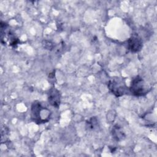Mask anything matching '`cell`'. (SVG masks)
Listing matches in <instances>:
<instances>
[{
	"label": "cell",
	"mask_w": 157,
	"mask_h": 157,
	"mask_svg": "<svg viewBox=\"0 0 157 157\" xmlns=\"http://www.w3.org/2000/svg\"><path fill=\"white\" fill-rule=\"evenodd\" d=\"M52 112L39 101H35L31 107V118L37 124H43L50 119Z\"/></svg>",
	"instance_id": "obj_1"
},
{
	"label": "cell",
	"mask_w": 157,
	"mask_h": 157,
	"mask_svg": "<svg viewBox=\"0 0 157 157\" xmlns=\"http://www.w3.org/2000/svg\"><path fill=\"white\" fill-rule=\"evenodd\" d=\"M151 89V86L143 78L137 75L132 79L129 91L134 96H143L146 95Z\"/></svg>",
	"instance_id": "obj_2"
},
{
	"label": "cell",
	"mask_w": 157,
	"mask_h": 157,
	"mask_svg": "<svg viewBox=\"0 0 157 157\" xmlns=\"http://www.w3.org/2000/svg\"><path fill=\"white\" fill-rule=\"evenodd\" d=\"M110 91L117 97H120L126 94L129 91L125 83L120 78H113L110 80L107 85Z\"/></svg>",
	"instance_id": "obj_3"
},
{
	"label": "cell",
	"mask_w": 157,
	"mask_h": 157,
	"mask_svg": "<svg viewBox=\"0 0 157 157\" xmlns=\"http://www.w3.org/2000/svg\"><path fill=\"white\" fill-rule=\"evenodd\" d=\"M143 47V42L137 34H133L128 40V48L133 53H137Z\"/></svg>",
	"instance_id": "obj_4"
},
{
	"label": "cell",
	"mask_w": 157,
	"mask_h": 157,
	"mask_svg": "<svg viewBox=\"0 0 157 157\" xmlns=\"http://www.w3.org/2000/svg\"><path fill=\"white\" fill-rule=\"evenodd\" d=\"M48 101L51 105L58 108L61 102L60 91L55 87L52 88L48 93Z\"/></svg>",
	"instance_id": "obj_5"
},
{
	"label": "cell",
	"mask_w": 157,
	"mask_h": 157,
	"mask_svg": "<svg viewBox=\"0 0 157 157\" xmlns=\"http://www.w3.org/2000/svg\"><path fill=\"white\" fill-rule=\"evenodd\" d=\"M112 134L115 140L117 141H120L123 140L126 136L124 132H123L121 127L119 126L118 125H115L112 128Z\"/></svg>",
	"instance_id": "obj_6"
},
{
	"label": "cell",
	"mask_w": 157,
	"mask_h": 157,
	"mask_svg": "<svg viewBox=\"0 0 157 157\" xmlns=\"http://www.w3.org/2000/svg\"><path fill=\"white\" fill-rule=\"evenodd\" d=\"M88 124V127L89 128L91 129H93L94 128V126H96V123H97V120L96 118L92 117V118L90 119V120L88 121V123H87Z\"/></svg>",
	"instance_id": "obj_7"
}]
</instances>
